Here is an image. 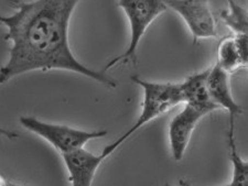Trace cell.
Returning <instances> with one entry per match:
<instances>
[{
    "label": "cell",
    "mask_w": 248,
    "mask_h": 186,
    "mask_svg": "<svg viewBox=\"0 0 248 186\" xmlns=\"http://www.w3.org/2000/svg\"><path fill=\"white\" fill-rule=\"evenodd\" d=\"M207 73L209 69L191 75L186 81L180 83V89H181L182 102L193 106L209 114L217 110L218 107L212 100L207 89Z\"/></svg>",
    "instance_id": "9c48e42d"
},
{
    "label": "cell",
    "mask_w": 248,
    "mask_h": 186,
    "mask_svg": "<svg viewBox=\"0 0 248 186\" xmlns=\"http://www.w3.org/2000/svg\"><path fill=\"white\" fill-rule=\"evenodd\" d=\"M205 116L207 114L202 110L186 104L181 112L172 118L168 128V136L170 151L174 161L179 162L183 159L192 133Z\"/></svg>",
    "instance_id": "8992f818"
},
{
    "label": "cell",
    "mask_w": 248,
    "mask_h": 186,
    "mask_svg": "<svg viewBox=\"0 0 248 186\" xmlns=\"http://www.w3.org/2000/svg\"><path fill=\"white\" fill-rule=\"evenodd\" d=\"M69 182L74 186H91L99 165L105 160L102 154H94L83 148L61 154Z\"/></svg>",
    "instance_id": "ba28073f"
},
{
    "label": "cell",
    "mask_w": 248,
    "mask_h": 186,
    "mask_svg": "<svg viewBox=\"0 0 248 186\" xmlns=\"http://www.w3.org/2000/svg\"><path fill=\"white\" fill-rule=\"evenodd\" d=\"M19 122L28 131L33 132L57 150L60 154H64L83 148L87 142L94 139H101L107 136L106 130L87 131L66 125L50 124L31 116H22Z\"/></svg>",
    "instance_id": "277c9868"
},
{
    "label": "cell",
    "mask_w": 248,
    "mask_h": 186,
    "mask_svg": "<svg viewBox=\"0 0 248 186\" xmlns=\"http://www.w3.org/2000/svg\"><path fill=\"white\" fill-rule=\"evenodd\" d=\"M2 137L7 138V139L14 140V139H17L19 136H18V133H16L15 131H10V130H7V129L1 128V127H0V140H1Z\"/></svg>",
    "instance_id": "4fadbf2b"
},
{
    "label": "cell",
    "mask_w": 248,
    "mask_h": 186,
    "mask_svg": "<svg viewBox=\"0 0 248 186\" xmlns=\"http://www.w3.org/2000/svg\"><path fill=\"white\" fill-rule=\"evenodd\" d=\"M16 183L14 182H11L9 180H7L5 176H2L1 174H0V186H6V185H15Z\"/></svg>",
    "instance_id": "5bb4252c"
},
{
    "label": "cell",
    "mask_w": 248,
    "mask_h": 186,
    "mask_svg": "<svg viewBox=\"0 0 248 186\" xmlns=\"http://www.w3.org/2000/svg\"><path fill=\"white\" fill-rule=\"evenodd\" d=\"M247 34H235L219 43L217 64L232 74L239 69L247 67Z\"/></svg>",
    "instance_id": "30bf717a"
},
{
    "label": "cell",
    "mask_w": 248,
    "mask_h": 186,
    "mask_svg": "<svg viewBox=\"0 0 248 186\" xmlns=\"http://www.w3.org/2000/svg\"><path fill=\"white\" fill-rule=\"evenodd\" d=\"M230 75L215 63L209 69L206 83L212 100L218 107V109L226 110L229 113L230 127H235V119L243 114V107L234 100Z\"/></svg>",
    "instance_id": "52a82bcc"
},
{
    "label": "cell",
    "mask_w": 248,
    "mask_h": 186,
    "mask_svg": "<svg viewBox=\"0 0 248 186\" xmlns=\"http://www.w3.org/2000/svg\"><path fill=\"white\" fill-rule=\"evenodd\" d=\"M166 5L185 20L194 42L199 39L217 38V23L210 0H166Z\"/></svg>",
    "instance_id": "5b68a950"
},
{
    "label": "cell",
    "mask_w": 248,
    "mask_h": 186,
    "mask_svg": "<svg viewBox=\"0 0 248 186\" xmlns=\"http://www.w3.org/2000/svg\"><path fill=\"white\" fill-rule=\"evenodd\" d=\"M131 80L141 87L143 92L141 113L135 124L125 133H123L117 140L111 142L103 149L101 154L105 160L148 122L153 121L155 118L161 116L162 114L169 112L173 107L182 102L180 83L151 82L142 80L138 76H133Z\"/></svg>",
    "instance_id": "7a4b0ae2"
},
{
    "label": "cell",
    "mask_w": 248,
    "mask_h": 186,
    "mask_svg": "<svg viewBox=\"0 0 248 186\" xmlns=\"http://www.w3.org/2000/svg\"><path fill=\"white\" fill-rule=\"evenodd\" d=\"M118 6L126 14L130 26V42L123 54L107 63L102 71L113 69L118 63L133 60L136 62L137 50L143 34L157 17L168 9L166 0H119Z\"/></svg>",
    "instance_id": "3957f363"
},
{
    "label": "cell",
    "mask_w": 248,
    "mask_h": 186,
    "mask_svg": "<svg viewBox=\"0 0 248 186\" xmlns=\"http://www.w3.org/2000/svg\"><path fill=\"white\" fill-rule=\"evenodd\" d=\"M81 0L15 1L16 11L0 14L6 27L5 40L11 42L9 58L0 67V85L33 71H69L116 88L115 80L104 71L83 65L72 52L69 29L72 14Z\"/></svg>",
    "instance_id": "6da1fadb"
},
{
    "label": "cell",
    "mask_w": 248,
    "mask_h": 186,
    "mask_svg": "<svg viewBox=\"0 0 248 186\" xmlns=\"http://www.w3.org/2000/svg\"><path fill=\"white\" fill-rule=\"evenodd\" d=\"M227 145H229L230 160L232 161V168H233L232 180L229 185H246L248 182V162L244 160L238 152L235 142V128L233 127H230L229 132H227Z\"/></svg>",
    "instance_id": "8fae6325"
},
{
    "label": "cell",
    "mask_w": 248,
    "mask_h": 186,
    "mask_svg": "<svg viewBox=\"0 0 248 186\" xmlns=\"http://www.w3.org/2000/svg\"><path fill=\"white\" fill-rule=\"evenodd\" d=\"M229 9L224 10L221 17L234 34H247V11L235 0H227Z\"/></svg>",
    "instance_id": "7c38bea8"
}]
</instances>
